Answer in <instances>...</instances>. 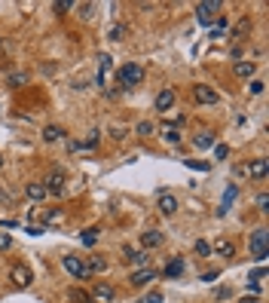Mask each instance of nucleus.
<instances>
[{
  "label": "nucleus",
  "mask_w": 269,
  "mask_h": 303,
  "mask_svg": "<svg viewBox=\"0 0 269 303\" xmlns=\"http://www.w3.org/2000/svg\"><path fill=\"white\" fill-rule=\"evenodd\" d=\"M220 12H223L220 0H202V3H196V22H199L202 28H211V22L217 19Z\"/></svg>",
  "instance_id": "1"
},
{
  "label": "nucleus",
  "mask_w": 269,
  "mask_h": 303,
  "mask_svg": "<svg viewBox=\"0 0 269 303\" xmlns=\"http://www.w3.org/2000/svg\"><path fill=\"white\" fill-rule=\"evenodd\" d=\"M116 80H119V86H122V89H132V86H138L141 80H144V67L135 64V61H129V64H122V67H119Z\"/></svg>",
  "instance_id": "2"
},
{
  "label": "nucleus",
  "mask_w": 269,
  "mask_h": 303,
  "mask_svg": "<svg viewBox=\"0 0 269 303\" xmlns=\"http://www.w3.org/2000/svg\"><path fill=\"white\" fill-rule=\"evenodd\" d=\"M266 239H269V233L260 227V230H254V233H251V242H248V245H251V254H254L260 263L269 257V251H266Z\"/></svg>",
  "instance_id": "3"
},
{
  "label": "nucleus",
  "mask_w": 269,
  "mask_h": 303,
  "mask_svg": "<svg viewBox=\"0 0 269 303\" xmlns=\"http://www.w3.org/2000/svg\"><path fill=\"white\" fill-rule=\"evenodd\" d=\"M31 270H28V263H12L9 266V282L15 285V288H28L31 285Z\"/></svg>",
  "instance_id": "4"
},
{
  "label": "nucleus",
  "mask_w": 269,
  "mask_h": 303,
  "mask_svg": "<svg viewBox=\"0 0 269 303\" xmlns=\"http://www.w3.org/2000/svg\"><path fill=\"white\" fill-rule=\"evenodd\" d=\"M61 263H64V270L74 276V279H86L89 276V270H86V260L83 257H77V254H67V257H61Z\"/></svg>",
  "instance_id": "5"
},
{
  "label": "nucleus",
  "mask_w": 269,
  "mask_h": 303,
  "mask_svg": "<svg viewBox=\"0 0 269 303\" xmlns=\"http://www.w3.org/2000/svg\"><path fill=\"white\" fill-rule=\"evenodd\" d=\"M248 178H254V181H263V178L269 175V159L266 156H257V159H251V163L245 166Z\"/></svg>",
  "instance_id": "6"
},
{
  "label": "nucleus",
  "mask_w": 269,
  "mask_h": 303,
  "mask_svg": "<svg viewBox=\"0 0 269 303\" xmlns=\"http://www.w3.org/2000/svg\"><path fill=\"white\" fill-rule=\"evenodd\" d=\"M64 184H67V178H64V172H49V178L43 181V187H46V193H52V196H61L64 193Z\"/></svg>",
  "instance_id": "7"
},
{
  "label": "nucleus",
  "mask_w": 269,
  "mask_h": 303,
  "mask_svg": "<svg viewBox=\"0 0 269 303\" xmlns=\"http://www.w3.org/2000/svg\"><path fill=\"white\" fill-rule=\"evenodd\" d=\"M193 98L199 101V104H217L220 95H217V89H211V86H193Z\"/></svg>",
  "instance_id": "8"
},
{
  "label": "nucleus",
  "mask_w": 269,
  "mask_h": 303,
  "mask_svg": "<svg viewBox=\"0 0 269 303\" xmlns=\"http://www.w3.org/2000/svg\"><path fill=\"white\" fill-rule=\"evenodd\" d=\"M89 297L98 300V303H110L116 297V291H113V285H107V282H95V288H92V294H89Z\"/></svg>",
  "instance_id": "9"
},
{
  "label": "nucleus",
  "mask_w": 269,
  "mask_h": 303,
  "mask_svg": "<svg viewBox=\"0 0 269 303\" xmlns=\"http://www.w3.org/2000/svg\"><path fill=\"white\" fill-rule=\"evenodd\" d=\"M153 279H156V270H150V266H141V270L132 273L129 285H135V288H144V285H150Z\"/></svg>",
  "instance_id": "10"
},
{
  "label": "nucleus",
  "mask_w": 269,
  "mask_h": 303,
  "mask_svg": "<svg viewBox=\"0 0 269 303\" xmlns=\"http://www.w3.org/2000/svg\"><path fill=\"white\" fill-rule=\"evenodd\" d=\"M156 208H159V215L171 218L174 211H177V199H174L171 193H159V199H156Z\"/></svg>",
  "instance_id": "11"
},
{
  "label": "nucleus",
  "mask_w": 269,
  "mask_h": 303,
  "mask_svg": "<svg viewBox=\"0 0 269 303\" xmlns=\"http://www.w3.org/2000/svg\"><path fill=\"white\" fill-rule=\"evenodd\" d=\"M122 260H125V263H135V266H147V263H150V254H147V251H135V248L125 245V248H122Z\"/></svg>",
  "instance_id": "12"
},
{
  "label": "nucleus",
  "mask_w": 269,
  "mask_h": 303,
  "mask_svg": "<svg viewBox=\"0 0 269 303\" xmlns=\"http://www.w3.org/2000/svg\"><path fill=\"white\" fill-rule=\"evenodd\" d=\"M98 138H101V132H89L83 141H70L67 147H70V150H92V147L98 144Z\"/></svg>",
  "instance_id": "13"
},
{
  "label": "nucleus",
  "mask_w": 269,
  "mask_h": 303,
  "mask_svg": "<svg viewBox=\"0 0 269 303\" xmlns=\"http://www.w3.org/2000/svg\"><path fill=\"white\" fill-rule=\"evenodd\" d=\"M25 193H28V199H34V202H40V199H46V187H43V181H31V184H25Z\"/></svg>",
  "instance_id": "14"
},
{
  "label": "nucleus",
  "mask_w": 269,
  "mask_h": 303,
  "mask_svg": "<svg viewBox=\"0 0 269 303\" xmlns=\"http://www.w3.org/2000/svg\"><path fill=\"white\" fill-rule=\"evenodd\" d=\"M162 242H165V236L159 233V230H147V233H141V245H144V248H159Z\"/></svg>",
  "instance_id": "15"
},
{
  "label": "nucleus",
  "mask_w": 269,
  "mask_h": 303,
  "mask_svg": "<svg viewBox=\"0 0 269 303\" xmlns=\"http://www.w3.org/2000/svg\"><path fill=\"white\" fill-rule=\"evenodd\" d=\"M236 196H239V187H236V184H229V187H226V196H223V202H220V208H217V215H220V218H223L226 211L232 208V202H236Z\"/></svg>",
  "instance_id": "16"
},
{
  "label": "nucleus",
  "mask_w": 269,
  "mask_h": 303,
  "mask_svg": "<svg viewBox=\"0 0 269 303\" xmlns=\"http://www.w3.org/2000/svg\"><path fill=\"white\" fill-rule=\"evenodd\" d=\"M159 132H162V138L168 141V144H181V132H177L174 122H162V126H159Z\"/></svg>",
  "instance_id": "17"
},
{
  "label": "nucleus",
  "mask_w": 269,
  "mask_h": 303,
  "mask_svg": "<svg viewBox=\"0 0 269 303\" xmlns=\"http://www.w3.org/2000/svg\"><path fill=\"white\" fill-rule=\"evenodd\" d=\"M171 104H174V89H162L156 95V111H168Z\"/></svg>",
  "instance_id": "18"
},
{
  "label": "nucleus",
  "mask_w": 269,
  "mask_h": 303,
  "mask_svg": "<svg viewBox=\"0 0 269 303\" xmlns=\"http://www.w3.org/2000/svg\"><path fill=\"white\" fill-rule=\"evenodd\" d=\"M232 70H236V77H242V80H248V77H254V70H257V64L254 61H236V67H232Z\"/></svg>",
  "instance_id": "19"
},
{
  "label": "nucleus",
  "mask_w": 269,
  "mask_h": 303,
  "mask_svg": "<svg viewBox=\"0 0 269 303\" xmlns=\"http://www.w3.org/2000/svg\"><path fill=\"white\" fill-rule=\"evenodd\" d=\"M248 31H251V19L245 15V19H239V22H236V28H232L229 37H232V40H245V34H248Z\"/></svg>",
  "instance_id": "20"
},
{
  "label": "nucleus",
  "mask_w": 269,
  "mask_h": 303,
  "mask_svg": "<svg viewBox=\"0 0 269 303\" xmlns=\"http://www.w3.org/2000/svg\"><path fill=\"white\" fill-rule=\"evenodd\" d=\"M6 86H9V89H22V86H28V74H25V70H12V74L6 77Z\"/></svg>",
  "instance_id": "21"
},
{
  "label": "nucleus",
  "mask_w": 269,
  "mask_h": 303,
  "mask_svg": "<svg viewBox=\"0 0 269 303\" xmlns=\"http://www.w3.org/2000/svg\"><path fill=\"white\" fill-rule=\"evenodd\" d=\"M107 70H110V56H98V77H95V83L98 86H104V77H107Z\"/></svg>",
  "instance_id": "22"
},
{
  "label": "nucleus",
  "mask_w": 269,
  "mask_h": 303,
  "mask_svg": "<svg viewBox=\"0 0 269 303\" xmlns=\"http://www.w3.org/2000/svg\"><path fill=\"white\" fill-rule=\"evenodd\" d=\"M64 135H67V132H64L61 126H46V129H43V141H49V144H55V141H61Z\"/></svg>",
  "instance_id": "23"
},
{
  "label": "nucleus",
  "mask_w": 269,
  "mask_h": 303,
  "mask_svg": "<svg viewBox=\"0 0 269 303\" xmlns=\"http://www.w3.org/2000/svg\"><path fill=\"white\" fill-rule=\"evenodd\" d=\"M193 144H196V150H208V147H214V132L196 135V138H193Z\"/></svg>",
  "instance_id": "24"
},
{
  "label": "nucleus",
  "mask_w": 269,
  "mask_h": 303,
  "mask_svg": "<svg viewBox=\"0 0 269 303\" xmlns=\"http://www.w3.org/2000/svg\"><path fill=\"white\" fill-rule=\"evenodd\" d=\"M211 251L217 254V257H232V254H236V245H232V242H223V239H220L217 245L211 248Z\"/></svg>",
  "instance_id": "25"
},
{
  "label": "nucleus",
  "mask_w": 269,
  "mask_h": 303,
  "mask_svg": "<svg viewBox=\"0 0 269 303\" xmlns=\"http://www.w3.org/2000/svg\"><path fill=\"white\" fill-rule=\"evenodd\" d=\"M86 270H89V276H92V273H104V270H107V260L95 254V257H89V260H86Z\"/></svg>",
  "instance_id": "26"
},
{
  "label": "nucleus",
  "mask_w": 269,
  "mask_h": 303,
  "mask_svg": "<svg viewBox=\"0 0 269 303\" xmlns=\"http://www.w3.org/2000/svg\"><path fill=\"white\" fill-rule=\"evenodd\" d=\"M181 273H184V260H181V257L168 260V266H165V279H177Z\"/></svg>",
  "instance_id": "27"
},
{
  "label": "nucleus",
  "mask_w": 269,
  "mask_h": 303,
  "mask_svg": "<svg viewBox=\"0 0 269 303\" xmlns=\"http://www.w3.org/2000/svg\"><path fill=\"white\" fill-rule=\"evenodd\" d=\"M153 132H156V126H153L150 120H141L138 126H135V135H141V138H150Z\"/></svg>",
  "instance_id": "28"
},
{
  "label": "nucleus",
  "mask_w": 269,
  "mask_h": 303,
  "mask_svg": "<svg viewBox=\"0 0 269 303\" xmlns=\"http://www.w3.org/2000/svg\"><path fill=\"white\" fill-rule=\"evenodd\" d=\"M67 300L70 303H92V297H89L86 291H80V288H70L67 291Z\"/></svg>",
  "instance_id": "29"
},
{
  "label": "nucleus",
  "mask_w": 269,
  "mask_h": 303,
  "mask_svg": "<svg viewBox=\"0 0 269 303\" xmlns=\"http://www.w3.org/2000/svg\"><path fill=\"white\" fill-rule=\"evenodd\" d=\"M193 251L199 254V257H208V254H211V245H208L205 239H196V245H193Z\"/></svg>",
  "instance_id": "30"
},
{
  "label": "nucleus",
  "mask_w": 269,
  "mask_h": 303,
  "mask_svg": "<svg viewBox=\"0 0 269 303\" xmlns=\"http://www.w3.org/2000/svg\"><path fill=\"white\" fill-rule=\"evenodd\" d=\"M77 9H80V15H83V19H92V15H95V3H77Z\"/></svg>",
  "instance_id": "31"
},
{
  "label": "nucleus",
  "mask_w": 269,
  "mask_h": 303,
  "mask_svg": "<svg viewBox=\"0 0 269 303\" xmlns=\"http://www.w3.org/2000/svg\"><path fill=\"white\" fill-rule=\"evenodd\" d=\"M74 6H77V3H74V0H58V3H55V6H52V9H55L58 15H64L67 9H74Z\"/></svg>",
  "instance_id": "32"
},
{
  "label": "nucleus",
  "mask_w": 269,
  "mask_h": 303,
  "mask_svg": "<svg viewBox=\"0 0 269 303\" xmlns=\"http://www.w3.org/2000/svg\"><path fill=\"white\" fill-rule=\"evenodd\" d=\"M107 37H110V40H122L125 37V25H113L110 31H107Z\"/></svg>",
  "instance_id": "33"
},
{
  "label": "nucleus",
  "mask_w": 269,
  "mask_h": 303,
  "mask_svg": "<svg viewBox=\"0 0 269 303\" xmlns=\"http://www.w3.org/2000/svg\"><path fill=\"white\" fill-rule=\"evenodd\" d=\"M223 31H226V19H220L217 25L211 28V37H214V40H217V37H223Z\"/></svg>",
  "instance_id": "34"
},
{
  "label": "nucleus",
  "mask_w": 269,
  "mask_h": 303,
  "mask_svg": "<svg viewBox=\"0 0 269 303\" xmlns=\"http://www.w3.org/2000/svg\"><path fill=\"white\" fill-rule=\"evenodd\" d=\"M83 242H86V245H95V242H98V230H86V233H83Z\"/></svg>",
  "instance_id": "35"
},
{
  "label": "nucleus",
  "mask_w": 269,
  "mask_h": 303,
  "mask_svg": "<svg viewBox=\"0 0 269 303\" xmlns=\"http://www.w3.org/2000/svg\"><path fill=\"white\" fill-rule=\"evenodd\" d=\"M257 208L263 211V215L269 211V196H266V193H260V196H257Z\"/></svg>",
  "instance_id": "36"
},
{
  "label": "nucleus",
  "mask_w": 269,
  "mask_h": 303,
  "mask_svg": "<svg viewBox=\"0 0 269 303\" xmlns=\"http://www.w3.org/2000/svg\"><path fill=\"white\" fill-rule=\"evenodd\" d=\"M226 297H232V291L226 288V285L223 288H214V300H226Z\"/></svg>",
  "instance_id": "37"
},
{
  "label": "nucleus",
  "mask_w": 269,
  "mask_h": 303,
  "mask_svg": "<svg viewBox=\"0 0 269 303\" xmlns=\"http://www.w3.org/2000/svg\"><path fill=\"white\" fill-rule=\"evenodd\" d=\"M144 303H162V294H159V291H150V294L144 297Z\"/></svg>",
  "instance_id": "38"
},
{
  "label": "nucleus",
  "mask_w": 269,
  "mask_h": 303,
  "mask_svg": "<svg viewBox=\"0 0 269 303\" xmlns=\"http://www.w3.org/2000/svg\"><path fill=\"white\" fill-rule=\"evenodd\" d=\"M43 221H46V224H52V221H61V211H46V215H43Z\"/></svg>",
  "instance_id": "39"
},
{
  "label": "nucleus",
  "mask_w": 269,
  "mask_h": 303,
  "mask_svg": "<svg viewBox=\"0 0 269 303\" xmlns=\"http://www.w3.org/2000/svg\"><path fill=\"white\" fill-rule=\"evenodd\" d=\"M190 169H199V172H208V163H196V159H187Z\"/></svg>",
  "instance_id": "40"
},
{
  "label": "nucleus",
  "mask_w": 269,
  "mask_h": 303,
  "mask_svg": "<svg viewBox=\"0 0 269 303\" xmlns=\"http://www.w3.org/2000/svg\"><path fill=\"white\" fill-rule=\"evenodd\" d=\"M263 86H266L263 80H254V83H251V92H254V95H260V92H263Z\"/></svg>",
  "instance_id": "41"
},
{
  "label": "nucleus",
  "mask_w": 269,
  "mask_h": 303,
  "mask_svg": "<svg viewBox=\"0 0 269 303\" xmlns=\"http://www.w3.org/2000/svg\"><path fill=\"white\" fill-rule=\"evenodd\" d=\"M229 156V147L226 144H217V159H226Z\"/></svg>",
  "instance_id": "42"
},
{
  "label": "nucleus",
  "mask_w": 269,
  "mask_h": 303,
  "mask_svg": "<svg viewBox=\"0 0 269 303\" xmlns=\"http://www.w3.org/2000/svg\"><path fill=\"white\" fill-rule=\"evenodd\" d=\"M260 279H263V263L257 266V270H254V273H251V282H260Z\"/></svg>",
  "instance_id": "43"
},
{
  "label": "nucleus",
  "mask_w": 269,
  "mask_h": 303,
  "mask_svg": "<svg viewBox=\"0 0 269 303\" xmlns=\"http://www.w3.org/2000/svg\"><path fill=\"white\" fill-rule=\"evenodd\" d=\"M239 303H263V300H260V297H242Z\"/></svg>",
  "instance_id": "44"
},
{
  "label": "nucleus",
  "mask_w": 269,
  "mask_h": 303,
  "mask_svg": "<svg viewBox=\"0 0 269 303\" xmlns=\"http://www.w3.org/2000/svg\"><path fill=\"white\" fill-rule=\"evenodd\" d=\"M0 202H9V193H6L3 187H0Z\"/></svg>",
  "instance_id": "45"
},
{
  "label": "nucleus",
  "mask_w": 269,
  "mask_h": 303,
  "mask_svg": "<svg viewBox=\"0 0 269 303\" xmlns=\"http://www.w3.org/2000/svg\"><path fill=\"white\" fill-rule=\"evenodd\" d=\"M135 303H144V300H135Z\"/></svg>",
  "instance_id": "46"
},
{
  "label": "nucleus",
  "mask_w": 269,
  "mask_h": 303,
  "mask_svg": "<svg viewBox=\"0 0 269 303\" xmlns=\"http://www.w3.org/2000/svg\"><path fill=\"white\" fill-rule=\"evenodd\" d=\"M0 166H3V159H0Z\"/></svg>",
  "instance_id": "47"
}]
</instances>
